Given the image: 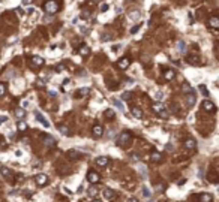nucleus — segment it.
<instances>
[{
  "instance_id": "obj_1",
  "label": "nucleus",
  "mask_w": 219,
  "mask_h": 202,
  "mask_svg": "<svg viewBox=\"0 0 219 202\" xmlns=\"http://www.w3.org/2000/svg\"><path fill=\"white\" fill-rule=\"evenodd\" d=\"M44 8H45V11H47L48 14H54V12H57V9H59V5H57L56 0H48V2L44 5Z\"/></svg>"
},
{
  "instance_id": "obj_2",
  "label": "nucleus",
  "mask_w": 219,
  "mask_h": 202,
  "mask_svg": "<svg viewBox=\"0 0 219 202\" xmlns=\"http://www.w3.org/2000/svg\"><path fill=\"white\" fill-rule=\"evenodd\" d=\"M131 139H132L131 133H129V132H123V133L119 136V144H120V145H128L129 142H131Z\"/></svg>"
},
{
  "instance_id": "obj_3",
  "label": "nucleus",
  "mask_w": 219,
  "mask_h": 202,
  "mask_svg": "<svg viewBox=\"0 0 219 202\" xmlns=\"http://www.w3.org/2000/svg\"><path fill=\"white\" fill-rule=\"evenodd\" d=\"M185 99H186V103H188V106H189V108H192V106L195 105V102H197V96H195V93H188V94L185 96Z\"/></svg>"
},
{
  "instance_id": "obj_4",
  "label": "nucleus",
  "mask_w": 219,
  "mask_h": 202,
  "mask_svg": "<svg viewBox=\"0 0 219 202\" xmlns=\"http://www.w3.org/2000/svg\"><path fill=\"white\" fill-rule=\"evenodd\" d=\"M35 117H36V120L44 126V127H50V123L47 121V118L44 117V114H41L39 111H35Z\"/></svg>"
},
{
  "instance_id": "obj_5",
  "label": "nucleus",
  "mask_w": 219,
  "mask_h": 202,
  "mask_svg": "<svg viewBox=\"0 0 219 202\" xmlns=\"http://www.w3.org/2000/svg\"><path fill=\"white\" fill-rule=\"evenodd\" d=\"M87 180H89V183H92V184L99 183V174H98V172H95V171H89V174H87Z\"/></svg>"
},
{
  "instance_id": "obj_6",
  "label": "nucleus",
  "mask_w": 219,
  "mask_h": 202,
  "mask_svg": "<svg viewBox=\"0 0 219 202\" xmlns=\"http://www.w3.org/2000/svg\"><path fill=\"white\" fill-rule=\"evenodd\" d=\"M35 180H36V184H38V186H41V187L48 183V177H47L45 174H38Z\"/></svg>"
},
{
  "instance_id": "obj_7",
  "label": "nucleus",
  "mask_w": 219,
  "mask_h": 202,
  "mask_svg": "<svg viewBox=\"0 0 219 202\" xmlns=\"http://www.w3.org/2000/svg\"><path fill=\"white\" fill-rule=\"evenodd\" d=\"M102 195H104V198H105L107 201H114V199H116V193H114V190H111V189H104Z\"/></svg>"
},
{
  "instance_id": "obj_8",
  "label": "nucleus",
  "mask_w": 219,
  "mask_h": 202,
  "mask_svg": "<svg viewBox=\"0 0 219 202\" xmlns=\"http://www.w3.org/2000/svg\"><path fill=\"white\" fill-rule=\"evenodd\" d=\"M117 66H119L120 69H128L129 66H131V60H129L128 57H123V58H120V60L117 61Z\"/></svg>"
},
{
  "instance_id": "obj_9",
  "label": "nucleus",
  "mask_w": 219,
  "mask_h": 202,
  "mask_svg": "<svg viewBox=\"0 0 219 202\" xmlns=\"http://www.w3.org/2000/svg\"><path fill=\"white\" fill-rule=\"evenodd\" d=\"M203 108H204V111H207V112H215V110H216V106H215V103H213L212 100H204Z\"/></svg>"
},
{
  "instance_id": "obj_10",
  "label": "nucleus",
  "mask_w": 219,
  "mask_h": 202,
  "mask_svg": "<svg viewBox=\"0 0 219 202\" xmlns=\"http://www.w3.org/2000/svg\"><path fill=\"white\" fill-rule=\"evenodd\" d=\"M108 163H110V157H107V156H101V157L96 159V165L98 166H107Z\"/></svg>"
},
{
  "instance_id": "obj_11",
  "label": "nucleus",
  "mask_w": 219,
  "mask_h": 202,
  "mask_svg": "<svg viewBox=\"0 0 219 202\" xmlns=\"http://www.w3.org/2000/svg\"><path fill=\"white\" fill-rule=\"evenodd\" d=\"M89 92H90V90H89L87 87H83V89H80V90H77V92H75V96H77L78 99H81V97L87 96V94H89Z\"/></svg>"
},
{
  "instance_id": "obj_12",
  "label": "nucleus",
  "mask_w": 219,
  "mask_h": 202,
  "mask_svg": "<svg viewBox=\"0 0 219 202\" xmlns=\"http://www.w3.org/2000/svg\"><path fill=\"white\" fill-rule=\"evenodd\" d=\"M32 64L33 66H42L44 64V58L41 55H33L32 57Z\"/></svg>"
},
{
  "instance_id": "obj_13",
  "label": "nucleus",
  "mask_w": 219,
  "mask_h": 202,
  "mask_svg": "<svg viewBox=\"0 0 219 202\" xmlns=\"http://www.w3.org/2000/svg\"><path fill=\"white\" fill-rule=\"evenodd\" d=\"M104 135V127L101 126V124H96L95 127H93V136H102Z\"/></svg>"
},
{
  "instance_id": "obj_14",
  "label": "nucleus",
  "mask_w": 219,
  "mask_h": 202,
  "mask_svg": "<svg viewBox=\"0 0 219 202\" xmlns=\"http://www.w3.org/2000/svg\"><path fill=\"white\" fill-rule=\"evenodd\" d=\"M0 174H2L3 177H6V178H11V177H12V171H11L9 168H6V166H2V168H0Z\"/></svg>"
},
{
  "instance_id": "obj_15",
  "label": "nucleus",
  "mask_w": 219,
  "mask_h": 202,
  "mask_svg": "<svg viewBox=\"0 0 219 202\" xmlns=\"http://www.w3.org/2000/svg\"><path fill=\"white\" fill-rule=\"evenodd\" d=\"M197 145V142H195V139H192V138H188L186 141H185V147L188 148V150H194Z\"/></svg>"
},
{
  "instance_id": "obj_16",
  "label": "nucleus",
  "mask_w": 219,
  "mask_h": 202,
  "mask_svg": "<svg viewBox=\"0 0 219 202\" xmlns=\"http://www.w3.org/2000/svg\"><path fill=\"white\" fill-rule=\"evenodd\" d=\"M209 26H210L212 29H218L219 27V18L218 17H212V18L209 19Z\"/></svg>"
},
{
  "instance_id": "obj_17",
  "label": "nucleus",
  "mask_w": 219,
  "mask_h": 202,
  "mask_svg": "<svg viewBox=\"0 0 219 202\" xmlns=\"http://www.w3.org/2000/svg\"><path fill=\"white\" fill-rule=\"evenodd\" d=\"M212 195L210 193H201L200 195V202H212Z\"/></svg>"
},
{
  "instance_id": "obj_18",
  "label": "nucleus",
  "mask_w": 219,
  "mask_h": 202,
  "mask_svg": "<svg viewBox=\"0 0 219 202\" xmlns=\"http://www.w3.org/2000/svg\"><path fill=\"white\" fill-rule=\"evenodd\" d=\"M111 103H113L116 108H119L120 111H125V105L122 103V100H119V99H113V100H111Z\"/></svg>"
},
{
  "instance_id": "obj_19",
  "label": "nucleus",
  "mask_w": 219,
  "mask_h": 202,
  "mask_svg": "<svg viewBox=\"0 0 219 202\" xmlns=\"http://www.w3.org/2000/svg\"><path fill=\"white\" fill-rule=\"evenodd\" d=\"M165 110V106H164V103L162 102H156V103H153V111L155 112H161V111H164Z\"/></svg>"
},
{
  "instance_id": "obj_20",
  "label": "nucleus",
  "mask_w": 219,
  "mask_h": 202,
  "mask_svg": "<svg viewBox=\"0 0 219 202\" xmlns=\"http://www.w3.org/2000/svg\"><path fill=\"white\" fill-rule=\"evenodd\" d=\"M14 114H15V117H17V118L21 120V118H24V115H26V110H24V108H17Z\"/></svg>"
},
{
  "instance_id": "obj_21",
  "label": "nucleus",
  "mask_w": 219,
  "mask_h": 202,
  "mask_svg": "<svg viewBox=\"0 0 219 202\" xmlns=\"http://www.w3.org/2000/svg\"><path fill=\"white\" fill-rule=\"evenodd\" d=\"M132 115L140 120V118H143V111L140 110V108H132Z\"/></svg>"
},
{
  "instance_id": "obj_22",
  "label": "nucleus",
  "mask_w": 219,
  "mask_h": 202,
  "mask_svg": "<svg viewBox=\"0 0 219 202\" xmlns=\"http://www.w3.org/2000/svg\"><path fill=\"white\" fill-rule=\"evenodd\" d=\"M59 132H60L63 136H71V130L66 127V126H59Z\"/></svg>"
},
{
  "instance_id": "obj_23",
  "label": "nucleus",
  "mask_w": 219,
  "mask_h": 202,
  "mask_svg": "<svg viewBox=\"0 0 219 202\" xmlns=\"http://www.w3.org/2000/svg\"><path fill=\"white\" fill-rule=\"evenodd\" d=\"M177 51L179 53H186V44L183 40H177Z\"/></svg>"
},
{
  "instance_id": "obj_24",
  "label": "nucleus",
  "mask_w": 219,
  "mask_h": 202,
  "mask_svg": "<svg viewBox=\"0 0 219 202\" xmlns=\"http://www.w3.org/2000/svg\"><path fill=\"white\" fill-rule=\"evenodd\" d=\"M44 142H45V145H53L54 144V138L50 136V135H45L44 136Z\"/></svg>"
},
{
  "instance_id": "obj_25",
  "label": "nucleus",
  "mask_w": 219,
  "mask_h": 202,
  "mask_svg": "<svg viewBox=\"0 0 219 202\" xmlns=\"http://www.w3.org/2000/svg\"><path fill=\"white\" fill-rule=\"evenodd\" d=\"M68 156H69V157H71V159H75V160H78V159H81V154H80V153H78V151H69V153H68Z\"/></svg>"
},
{
  "instance_id": "obj_26",
  "label": "nucleus",
  "mask_w": 219,
  "mask_h": 202,
  "mask_svg": "<svg viewBox=\"0 0 219 202\" xmlns=\"http://www.w3.org/2000/svg\"><path fill=\"white\" fill-rule=\"evenodd\" d=\"M89 53H90V48H89L87 45H83V47L80 48V54L81 55H87Z\"/></svg>"
},
{
  "instance_id": "obj_27",
  "label": "nucleus",
  "mask_w": 219,
  "mask_h": 202,
  "mask_svg": "<svg viewBox=\"0 0 219 202\" xmlns=\"http://www.w3.org/2000/svg\"><path fill=\"white\" fill-rule=\"evenodd\" d=\"M129 17H131L132 19H140V17H141V14H140V11H131Z\"/></svg>"
},
{
  "instance_id": "obj_28",
  "label": "nucleus",
  "mask_w": 219,
  "mask_h": 202,
  "mask_svg": "<svg viewBox=\"0 0 219 202\" xmlns=\"http://www.w3.org/2000/svg\"><path fill=\"white\" fill-rule=\"evenodd\" d=\"M143 196L147 198V199H150V198H152V192H150V189H149V187H143Z\"/></svg>"
},
{
  "instance_id": "obj_29",
  "label": "nucleus",
  "mask_w": 219,
  "mask_h": 202,
  "mask_svg": "<svg viewBox=\"0 0 219 202\" xmlns=\"http://www.w3.org/2000/svg\"><path fill=\"white\" fill-rule=\"evenodd\" d=\"M164 76H165V79L170 81V79H173V78L176 76V74H174V71H167V72L164 74Z\"/></svg>"
},
{
  "instance_id": "obj_30",
  "label": "nucleus",
  "mask_w": 219,
  "mask_h": 202,
  "mask_svg": "<svg viewBox=\"0 0 219 202\" xmlns=\"http://www.w3.org/2000/svg\"><path fill=\"white\" fill-rule=\"evenodd\" d=\"M104 115H105L107 118H114V117H116V112H114L113 110H107L105 112H104Z\"/></svg>"
},
{
  "instance_id": "obj_31",
  "label": "nucleus",
  "mask_w": 219,
  "mask_h": 202,
  "mask_svg": "<svg viewBox=\"0 0 219 202\" xmlns=\"http://www.w3.org/2000/svg\"><path fill=\"white\" fill-rule=\"evenodd\" d=\"M17 127H18V130H21V132H24L26 129H27V124L23 121V120H20L18 121V124H17Z\"/></svg>"
},
{
  "instance_id": "obj_32",
  "label": "nucleus",
  "mask_w": 219,
  "mask_h": 202,
  "mask_svg": "<svg viewBox=\"0 0 219 202\" xmlns=\"http://www.w3.org/2000/svg\"><path fill=\"white\" fill-rule=\"evenodd\" d=\"M150 159H152V162H161V154L159 153H153Z\"/></svg>"
},
{
  "instance_id": "obj_33",
  "label": "nucleus",
  "mask_w": 219,
  "mask_h": 202,
  "mask_svg": "<svg viewBox=\"0 0 219 202\" xmlns=\"http://www.w3.org/2000/svg\"><path fill=\"white\" fill-rule=\"evenodd\" d=\"M200 92L203 93V96H206V97H207V96L210 94V92H209V89H207L206 85H200Z\"/></svg>"
},
{
  "instance_id": "obj_34",
  "label": "nucleus",
  "mask_w": 219,
  "mask_h": 202,
  "mask_svg": "<svg viewBox=\"0 0 219 202\" xmlns=\"http://www.w3.org/2000/svg\"><path fill=\"white\" fill-rule=\"evenodd\" d=\"M155 99L161 102V100L164 99V93H162V92H156V93H155Z\"/></svg>"
},
{
  "instance_id": "obj_35",
  "label": "nucleus",
  "mask_w": 219,
  "mask_h": 202,
  "mask_svg": "<svg viewBox=\"0 0 219 202\" xmlns=\"http://www.w3.org/2000/svg\"><path fill=\"white\" fill-rule=\"evenodd\" d=\"M138 171H140V174H141V175H143V177L146 178V177H147V174H146V168H144L143 165H138Z\"/></svg>"
},
{
  "instance_id": "obj_36",
  "label": "nucleus",
  "mask_w": 219,
  "mask_h": 202,
  "mask_svg": "<svg viewBox=\"0 0 219 202\" xmlns=\"http://www.w3.org/2000/svg\"><path fill=\"white\" fill-rule=\"evenodd\" d=\"M140 27H141V24H137V26H134V27L131 29V35H135V33L140 30Z\"/></svg>"
},
{
  "instance_id": "obj_37",
  "label": "nucleus",
  "mask_w": 219,
  "mask_h": 202,
  "mask_svg": "<svg viewBox=\"0 0 219 202\" xmlns=\"http://www.w3.org/2000/svg\"><path fill=\"white\" fill-rule=\"evenodd\" d=\"M96 193H98V190H96L95 187H90V189H89V196H90V198L96 196Z\"/></svg>"
},
{
  "instance_id": "obj_38",
  "label": "nucleus",
  "mask_w": 219,
  "mask_h": 202,
  "mask_svg": "<svg viewBox=\"0 0 219 202\" xmlns=\"http://www.w3.org/2000/svg\"><path fill=\"white\" fill-rule=\"evenodd\" d=\"M128 99H131V92H125L122 94V100H128Z\"/></svg>"
},
{
  "instance_id": "obj_39",
  "label": "nucleus",
  "mask_w": 219,
  "mask_h": 202,
  "mask_svg": "<svg viewBox=\"0 0 219 202\" xmlns=\"http://www.w3.org/2000/svg\"><path fill=\"white\" fill-rule=\"evenodd\" d=\"M110 39H111V36H110L108 33H105V35H102V37H101V40H102V42H108Z\"/></svg>"
},
{
  "instance_id": "obj_40",
  "label": "nucleus",
  "mask_w": 219,
  "mask_h": 202,
  "mask_svg": "<svg viewBox=\"0 0 219 202\" xmlns=\"http://www.w3.org/2000/svg\"><path fill=\"white\" fill-rule=\"evenodd\" d=\"M6 92V87H5V84H0V96H3Z\"/></svg>"
},
{
  "instance_id": "obj_41",
  "label": "nucleus",
  "mask_w": 219,
  "mask_h": 202,
  "mask_svg": "<svg viewBox=\"0 0 219 202\" xmlns=\"http://www.w3.org/2000/svg\"><path fill=\"white\" fill-rule=\"evenodd\" d=\"M108 5H107V3H104V5H102V6H101V12H105V11H108Z\"/></svg>"
},
{
  "instance_id": "obj_42",
  "label": "nucleus",
  "mask_w": 219,
  "mask_h": 202,
  "mask_svg": "<svg viewBox=\"0 0 219 202\" xmlns=\"http://www.w3.org/2000/svg\"><path fill=\"white\" fill-rule=\"evenodd\" d=\"M159 117H162V118H167V117H168V112H167V111H161V112H159Z\"/></svg>"
},
{
  "instance_id": "obj_43",
  "label": "nucleus",
  "mask_w": 219,
  "mask_h": 202,
  "mask_svg": "<svg viewBox=\"0 0 219 202\" xmlns=\"http://www.w3.org/2000/svg\"><path fill=\"white\" fill-rule=\"evenodd\" d=\"M156 189H158V190H161V192H164L165 190V184H158V186H156Z\"/></svg>"
},
{
  "instance_id": "obj_44",
  "label": "nucleus",
  "mask_w": 219,
  "mask_h": 202,
  "mask_svg": "<svg viewBox=\"0 0 219 202\" xmlns=\"http://www.w3.org/2000/svg\"><path fill=\"white\" fill-rule=\"evenodd\" d=\"M165 150H167V151H173V150H174L173 144H167V145H165Z\"/></svg>"
},
{
  "instance_id": "obj_45",
  "label": "nucleus",
  "mask_w": 219,
  "mask_h": 202,
  "mask_svg": "<svg viewBox=\"0 0 219 202\" xmlns=\"http://www.w3.org/2000/svg\"><path fill=\"white\" fill-rule=\"evenodd\" d=\"M29 106V102L27 100H23V108H27Z\"/></svg>"
},
{
  "instance_id": "obj_46",
  "label": "nucleus",
  "mask_w": 219,
  "mask_h": 202,
  "mask_svg": "<svg viewBox=\"0 0 219 202\" xmlns=\"http://www.w3.org/2000/svg\"><path fill=\"white\" fill-rule=\"evenodd\" d=\"M33 0H23V5H30Z\"/></svg>"
},
{
  "instance_id": "obj_47",
  "label": "nucleus",
  "mask_w": 219,
  "mask_h": 202,
  "mask_svg": "<svg viewBox=\"0 0 219 202\" xmlns=\"http://www.w3.org/2000/svg\"><path fill=\"white\" fill-rule=\"evenodd\" d=\"M50 96H51V97H56V96H57V93H56L54 90H53V92L50 90Z\"/></svg>"
},
{
  "instance_id": "obj_48",
  "label": "nucleus",
  "mask_w": 219,
  "mask_h": 202,
  "mask_svg": "<svg viewBox=\"0 0 219 202\" xmlns=\"http://www.w3.org/2000/svg\"><path fill=\"white\" fill-rule=\"evenodd\" d=\"M128 202H138V199H137V198H129Z\"/></svg>"
},
{
  "instance_id": "obj_49",
  "label": "nucleus",
  "mask_w": 219,
  "mask_h": 202,
  "mask_svg": "<svg viewBox=\"0 0 219 202\" xmlns=\"http://www.w3.org/2000/svg\"><path fill=\"white\" fill-rule=\"evenodd\" d=\"M32 12H35V9H33V8H29V9H27V14H32Z\"/></svg>"
},
{
  "instance_id": "obj_50",
  "label": "nucleus",
  "mask_w": 219,
  "mask_h": 202,
  "mask_svg": "<svg viewBox=\"0 0 219 202\" xmlns=\"http://www.w3.org/2000/svg\"><path fill=\"white\" fill-rule=\"evenodd\" d=\"M119 48H120V45H114V47H113V51H117Z\"/></svg>"
},
{
  "instance_id": "obj_51",
  "label": "nucleus",
  "mask_w": 219,
  "mask_h": 202,
  "mask_svg": "<svg viewBox=\"0 0 219 202\" xmlns=\"http://www.w3.org/2000/svg\"><path fill=\"white\" fill-rule=\"evenodd\" d=\"M5 121H6V117H0V124L5 123Z\"/></svg>"
},
{
  "instance_id": "obj_52",
  "label": "nucleus",
  "mask_w": 219,
  "mask_h": 202,
  "mask_svg": "<svg viewBox=\"0 0 219 202\" xmlns=\"http://www.w3.org/2000/svg\"><path fill=\"white\" fill-rule=\"evenodd\" d=\"M38 85H39V87H44V82H42V81L39 79V81H38Z\"/></svg>"
},
{
  "instance_id": "obj_53",
  "label": "nucleus",
  "mask_w": 219,
  "mask_h": 202,
  "mask_svg": "<svg viewBox=\"0 0 219 202\" xmlns=\"http://www.w3.org/2000/svg\"><path fill=\"white\" fill-rule=\"evenodd\" d=\"M92 202H101V201H99V199H93Z\"/></svg>"
},
{
  "instance_id": "obj_54",
  "label": "nucleus",
  "mask_w": 219,
  "mask_h": 202,
  "mask_svg": "<svg viewBox=\"0 0 219 202\" xmlns=\"http://www.w3.org/2000/svg\"><path fill=\"white\" fill-rule=\"evenodd\" d=\"M149 202H155V201H153V199H152V198H150V199H149Z\"/></svg>"
},
{
  "instance_id": "obj_55",
  "label": "nucleus",
  "mask_w": 219,
  "mask_h": 202,
  "mask_svg": "<svg viewBox=\"0 0 219 202\" xmlns=\"http://www.w3.org/2000/svg\"><path fill=\"white\" fill-rule=\"evenodd\" d=\"M126 2H132V0H126Z\"/></svg>"
},
{
  "instance_id": "obj_56",
  "label": "nucleus",
  "mask_w": 219,
  "mask_h": 202,
  "mask_svg": "<svg viewBox=\"0 0 219 202\" xmlns=\"http://www.w3.org/2000/svg\"><path fill=\"white\" fill-rule=\"evenodd\" d=\"M93 2H98V0H93Z\"/></svg>"
}]
</instances>
